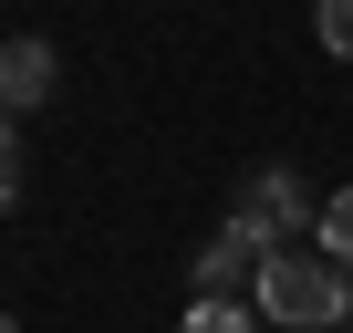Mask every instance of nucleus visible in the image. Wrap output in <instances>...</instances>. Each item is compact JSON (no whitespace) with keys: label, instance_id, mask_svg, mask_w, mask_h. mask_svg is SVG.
Instances as JSON below:
<instances>
[{"label":"nucleus","instance_id":"423d86ee","mask_svg":"<svg viewBox=\"0 0 353 333\" xmlns=\"http://www.w3.org/2000/svg\"><path fill=\"white\" fill-rule=\"evenodd\" d=\"M312 32H322V53L353 63V0H312Z\"/></svg>","mask_w":353,"mask_h":333},{"label":"nucleus","instance_id":"9d476101","mask_svg":"<svg viewBox=\"0 0 353 333\" xmlns=\"http://www.w3.org/2000/svg\"><path fill=\"white\" fill-rule=\"evenodd\" d=\"M0 333H21V323H11V312H0Z\"/></svg>","mask_w":353,"mask_h":333},{"label":"nucleus","instance_id":"7ed1b4c3","mask_svg":"<svg viewBox=\"0 0 353 333\" xmlns=\"http://www.w3.org/2000/svg\"><path fill=\"white\" fill-rule=\"evenodd\" d=\"M260 271H270V240L229 219V229L198 250V302H239V292H260Z\"/></svg>","mask_w":353,"mask_h":333},{"label":"nucleus","instance_id":"39448f33","mask_svg":"<svg viewBox=\"0 0 353 333\" xmlns=\"http://www.w3.org/2000/svg\"><path fill=\"white\" fill-rule=\"evenodd\" d=\"M312 240H322V250L353 271V188H332V198H322V229H312Z\"/></svg>","mask_w":353,"mask_h":333},{"label":"nucleus","instance_id":"20e7f679","mask_svg":"<svg viewBox=\"0 0 353 333\" xmlns=\"http://www.w3.org/2000/svg\"><path fill=\"white\" fill-rule=\"evenodd\" d=\"M52 104V42H0V115Z\"/></svg>","mask_w":353,"mask_h":333},{"label":"nucleus","instance_id":"f257e3e1","mask_svg":"<svg viewBox=\"0 0 353 333\" xmlns=\"http://www.w3.org/2000/svg\"><path fill=\"white\" fill-rule=\"evenodd\" d=\"M260 312H270L281 333H332V323H343V260H332V250H270Z\"/></svg>","mask_w":353,"mask_h":333},{"label":"nucleus","instance_id":"0eeeda50","mask_svg":"<svg viewBox=\"0 0 353 333\" xmlns=\"http://www.w3.org/2000/svg\"><path fill=\"white\" fill-rule=\"evenodd\" d=\"M188 333H260V323H250L239 302H198V312H188Z\"/></svg>","mask_w":353,"mask_h":333},{"label":"nucleus","instance_id":"6e6552de","mask_svg":"<svg viewBox=\"0 0 353 333\" xmlns=\"http://www.w3.org/2000/svg\"><path fill=\"white\" fill-rule=\"evenodd\" d=\"M21 198V135H11V115H0V209Z\"/></svg>","mask_w":353,"mask_h":333},{"label":"nucleus","instance_id":"f03ea898","mask_svg":"<svg viewBox=\"0 0 353 333\" xmlns=\"http://www.w3.org/2000/svg\"><path fill=\"white\" fill-rule=\"evenodd\" d=\"M239 229H260L270 250H301V229H322V209L301 198V178L291 166H250V188H239V209H229Z\"/></svg>","mask_w":353,"mask_h":333},{"label":"nucleus","instance_id":"1a4fd4ad","mask_svg":"<svg viewBox=\"0 0 353 333\" xmlns=\"http://www.w3.org/2000/svg\"><path fill=\"white\" fill-rule=\"evenodd\" d=\"M343 333H353V271H343Z\"/></svg>","mask_w":353,"mask_h":333}]
</instances>
